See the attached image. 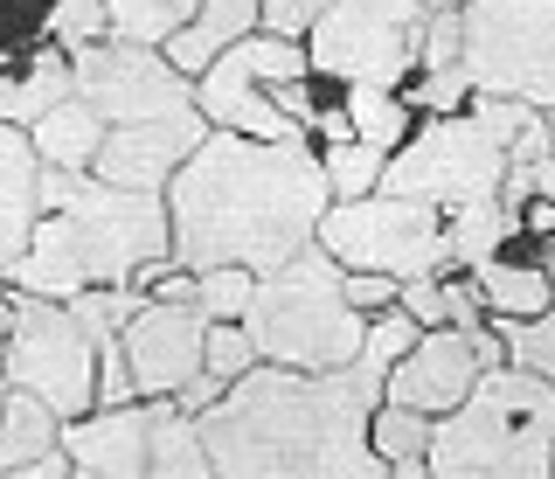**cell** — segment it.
Here are the masks:
<instances>
[{
    "label": "cell",
    "instance_id": "cell-4",
    "mask_svg": "<svg viewBox=\"0 0 555 479\" xmlns=\"http://www.w3.org/2000/svg\"><path fill=\"white\" fill-rule=\"evenodd\" d=\"M216 479H312L320 444V383L299 368L257 362L195 417Z\"/></svg>",
    "mask_w": 555,
    "mask_h": 479
},
{
    "label": "cell",
    "instance_id": "cell-17",
    "mask_svg": "<svg viewBox=\"0 0 555 479\" xmlns=\"http://www.w3.org/2000/svg\"><path fill=\"white\" fill-rule=\"evenodd\" d=\"M465 279L479 285L486 320H534V313H548V306H555V285L542 279V264H534L528 236H514L507 250L479 258L473 271H465Z\"/></svg>",
    "mask_w": 555,
    "mask_h": 479
},
{
    "label": "cell",
    "instance_id": "cell-46",
    "mask_svg": "<svg viewBox=\"0 0 555 479\" xmlns=\"http://www.w3.org/2000/svg\"><path fill=\"white\" fill-rule=\"evenodd\" d=\"M0 397H8V383H0Z\"/></svg>",
    "mask_w": 555,
    "mask_h": 479
},
{
    "label": "cell",
    "instance_id": "cell-8",
    "mask_svg": "<svg viewBox=\"0 0 555 479\" xmlns=\"http://www.w3.org/2000/svg\"><path fill=\"white\" fill-rule=\"evenodd\" d=\"M500 174H507V140L465 105V112L416 118V132L382 167V187L410 195V202H430V209H459V202L500 195Z\"/></svg>",
    "mask_w": 555,
    "mask_h": 479
},
{
    "label": "cell",
    "instance_id": "cell-9",
    "mask_svg": "<svg viewBox=\"0 0 555 479\" xmlns=\"http://www.w3.org/2000/svg\"><path fill=\"white\" fill-rule=\"evenodd\" d=\"M312 63H306V42H292V36H243L230 42L216 63L195 77V112L208 118V132H243V140H271V146H299L306 132L292 126L285 112H278V83H292V77H306ZM312 146V140H306Z\"/></svg>",
    "mask_w": 555,
    "mask_h": 479
},
{
    "label": "cell",
    "instance_id": "cell-12",
    "mask_svg": "<svg viewBox=\"0 0 555 479\" xmlns=\"http://www.w3.org/2000/svg\"><path fill=\"white\" fill-rule=\"evenodd\" d=\"M69 77H77V98L104 126H139V118L195 112V77H181L160 49H146V42L104 36V42L69 56Z\"/></svg>",
    "mask_w": 555,
    "mask_h": 479
},
{
    "label": "cell",
    "instance_id": "cell-26",
    "mask_svg": "<svg viewBox=\"0 0 555 479\" xmlns=\"http://www.w3.org/2000/svg\"><path fill=\"white\" fill-rule=\"evenodd\" d=\"M320 167H326V187H334V202H361L382 187V167H389V153L369 146V140H334L320 146Z\"/></svg>",
    "mask_w": 555,
    "mask_h": 479
},
{
    "label": "cell",
    "instance_id": "cell-32",
    "mask_svg": "<svg viewBox=\"0 0 555 479\" xmlns=\"http://www.w3.org/2000/svg\"><path fill=\"white\" fill-rule=\"evenodd\" d=\"M202 368L216 375V383H236L243 368H257V348H250V334H243V320H208V334H202Z\"/></svg>",
    "mask_w": 555,
    "mask_h": 479
},
{
    "label": "cell",
    "instance_id": "cell-43",
    "mask_svg": "<svg viewBox=\"0 0 555 479\" xmlns=\"http://www.w3.org/2000/svg\"><path fill=\"white\" fill-rule=\"evenodd\" d=\"M69 479H112V472H91V466H69Z\"/></svg>",
    "mask_w": 555,
    "mask_h": 479
},
{
    "label": "cell",
    "instance_id": "cell-29",
    "mask_svg": "<svg viewBox=\"0 0 555 479\" xmlns=\"http://www.w3.org/2000/svg\"><path fill=\"white\" fill-rule=\"evenodd\" d=\"M493 327H500L507 362L514 368H534L555 389V306H548V313H534V320H493Z\"/></svg>",
    "mask_w": 555,
    "mask_h": 479
},
{
    "label": "cell",
    "instance_id": "cell-19",
    "mask_svg": "<svg viewBox=\"0 0 555 479\" xmlns=\"http://www.w3.org/2000/svg\"><path fill=\"white\" fill-rule=\"evenodd\" d=\"M35 181H42V160H35L28 132L0 126V271L28 250V230H35V216H42Z\"/></svg>",
    "mask_w": 555,
    "mask_h": 479
},
{
    "label": "cell",
    "instance_id": "cell-6",
    "mask_svg": "<svg viewBox=\"0 0 555 479\" xmlns=\"http://www.w3.org/2000/svg\"><path fill=\"white\" fill-rule=\"evenodd\" d=\"M459 70L479 98L555 112V0H465Z\"/></svg>",
    "mask_w": 555,
    "mask_h": 479
},
{
    "label": "cell",
    "instance_id": "cell-10",
    "mask_svg": "<svg viewBox=\"0 0 555 479\" xmlns=\"http://www.w3.org/2000/svg\"><path fill=\"white\" fill-rule=\"evenodd\" d=\"M0 383L42 397L56 417L98 410V348L56 299L8 293V340H0Z\"/></svg>",
    "mask_w": 555,
    "mask_h": 479
},
{
    "label": "cell",
    "instance_id": "cell-27",
    "mask_svg": "<svg viewBox=\"0 0 555 479\" xmlns=\"http://www.w3.org/2000/svg\"><path fill=\"white\" fill-rule=\"evenodd\" d=\"M104 14H112V36H118V42L160 49L173 28H188L195 0H104Z\"/></svg>",
    "mask_w": 555,
    "mask_h": 479
},
{
    "label": "cell",
    "instance_id": "cell-38",
    "mask_svg": "<svg viewBox=\"0 0 555 479\" xmlns=\"http://www.w3.org/2000/svg\"><path fill=\"white\" fill-rule=\"evenodd\" d=\"M0 479H69V458H63V444H56V452L28 458V466H14V472H0Z\"/></svg>",
    "mask_w": 555,
    "mask_h": 479
},
{
    "label": "cell",
    "instance_id": "cell-5",
    "mask_svg": "<svg viewBox=\"0 0 555 479\" xmlns=\"http://www.w3.org/2000/svg\"><path fill=\"white\" fill-rule=\"evenodd\" d=\"M243 334H250L257 362L299 368V375H326V368H340V362L361 354L369 320L340 299V264L326 258L320 244H306L299 258H285L278 271H264V279L250 285Z\"/></svg>",
    "mask_w": 555,
    "mask_h": 479
},
{
    "label": "cell",
    "instance_id": "cell-14",
    "mask_svg": "<svg viewBox=\"0 0 555 479\" xmlns=\"http://www.w3.org/2000/svg\"><path fill=\"white\" fill-rule=\"evenodd\" d=\"M202 140H208L202 112H167V118H139V126H104V146H98L91 174L112 181V187H132V195H167L173 167H181Z\"/></svg>",
    "mask_w": 555,
    "mask_h": 479
},
{
    "label": "cell",
    "instance_id": "cell-20",
    "mask_svg": "<svg viewBox=\"0 0 555 479\" xmlns=\"http://www.w3.org/2000/svg\"><path fill=\"white\" fill-rule=\"evenodd\" d=\"M28 146H35L42 167H69V174H83V167L98 160V146H104V118L83 105V98H63L56 112H42L28 126Z\"/></svg>",
    "mask_w": 555,
    "mask_h": 479
},
{
    "label": "cell",
    "instance_id": "cell-21",
    "mask_svg": "<svg viewBox=\"0 0 555 479\" xmlns=\"http://www.w3.org/2000/svg\"><path fill=\"white\" fill-rule=\"evenodd\" d=\"M520 236V216L507 209L500 195L486 202H459V209H444V244H451V271H473L479 258H493V250H507Z\"/></svg>",
    "mask_w": 555,
    "mask_h": 479
},
{
    "label": "cell",
    "instance_id": "cell-28",
    "mask_svg": "<svg viewBox=\"0 0 555 479\" xmlns=\"http://www.w3.org/2000/svg\"><path fill=\"white\" fill-rule=\"evenodd\" d=\"M369 452L382 458V466H396V458H424L430 452V417H424V410H403V403H375Z\"/></svg>",
    "mask_w": 555,
    "mask_h": 479
},
{
    "label": "cell",
    "instance_id": "cell-40",
    "mask_svg": "<svg viewBox=\"0 0 555 479\" xmlns=\"http://www.w3.org/2000/svg\"><path fill=\"white\" fill-rule=\"evenodd\" d=\"M528 250H534V264H542V279L555 285V236H534V244H528Z\"/></svg>",
    "mask_w": 555,
    "mask_h": 479
},
{
    "label": "cell",
    "instance_id": "cell-39",
    "mask_svg": "<svg viewBox=\"0 0 555 479\" xmlns=\"http://www.w3.org/2000/svg\"><path fill=\"white\" fill-rule=\"evenodd\" d=\"M534 202H548V209H555V153H548V160H534Z\"/></svg>",
    "mask_w": 555,
    "mask_h": 479
},
{
    "label": "cell",
    "instance_id": "cell-33",
    "mask_svg": "<svg viewBox=\"0 0 555 479\" xmlns=\"http://www.w3.org/2000/svg\"><path fill=\"white\" fill-rule=\"evenodd\" d=\"M49 8H56V0H0V56L49 42Z\"/></svg>",
    "mask_w": 555,
    "mask_h": 479
},
{
    "label": "cell",
    "instance_id": "cell-22",
    "mask_svg": "<svg viewBox=\"0 0 555 479\" xmlns=\"http://www.w3.org/2000/svg\"><path fill=\"white\" fill-rule=\"evenodd\" d=\"M146 479H216L202 452V431L188 410H173L167 397L153 403V431H146Z\"/></svg>",
    "mask_w": 555,
    "mask_h": 479
},
{
    "label": "cell",
    "instance_id": "cell-25",
    "mask_svg": "<svg viewBox=\"0 0 555 479\" xmlns=\"http://www.w3.org/2000/svg\"><path fill=\"white\" fill-rule=\"evenodd\" d=\"M63 306H69V320L83 327V340H91V348H104V340L126 334V320L146 306V293H139V285H83V293L63 299Z\"/></svg>",
    "mask_w": 555,
    "mask_h": 479
},
{
    "label": "cell",
    "instance_id": "cell-36",
    "mask_svg": "<svg viewBox=\"0 0 555 479\" xmlns=\"http://www.w3.org/2000/svg\"><path fill=\"white\" fill-rule=\"evenodd\" d=\"M340 299L354 306L361 320L389 313V306H396V279H382V271H340Z\"/></svg>",
    "mask_w": 555,
    "mask_h": 479
},
{
    "label": "cell",
    "instance_id": "cell-24",
    "mask_svg": "<svg viewBox=\"0 0 555 479\" xmlns=\"http://www.w3.org/2000/svg\"><path fill=\"white\" fill-rule=\"evenodd\" d=\"M347 132L369 140L382 153H396L416 132V112L403 105V91H382V83H347Z\"/></svg>",
    "mask_w": 555,
    "mask_h": 479
},
{
    "label": "cell",
    "instance_id": "cell-15",
    "mask_svg": "<svg viewBox=\"0 0 555 479\" xmlns=\"http://www.w3.org/2000/svg\"><path fill=\"white\" fill-rule=\"evenodd\" d=\"M479 362H473V340L459 327H424L396 354L389 383H382V403H403V410H424V417H444V410L465 403V389L479 383Z\"/></svg>",
    "mask_w": 555,
    "mask_h": 479
},
{
    "label": "cell",
    "instance_id": "cell-30",
    "mask_svg": "<svg viewBox=\"0 0 555 479\" xmlns=\"http://www.w3.org/2000/svg\"><path fill=\"white\" fill-rule=\"evenodd\" d=\"M250 285H257V271H243V264H208V271H195V293H188V306H195L202 320H243Z\"/></svg>",
    "mask_w": 555,
    "mask_h": 479
},
{
    "label": "cell",
    "instance_id": "cell-11",
    "mask_svg": "<svg viewBox=\"0 0 555 479\" xmlns=\"http://www.w3.org/2000/svg\"><path fill=\"white\" fill-rule=\"evenodd\" d=\"M424 22H430L424 0H334V8L306 28V63L334 83L403 91L410 70H416Z\"/></svg>",
    "mask_w": 555,
    "mask_h": 479
},
{
    "label": "cell",
    "instance_id": "cell-37",
    "mask_svg": "<svg viewBox=\"0 0 555 479\" xmlns=\"http://www.w3.org/2000/svg\"><path fill=\"white\" fill-rule=\"evenodd\" d=\"M216 397H222V383H216V375H208V368H202V375H188V383H181V389H173V397H167V403H173V410H188V417H202V410H208V403H216Z\"/></svg>",
    "mask_w": 555,
    "mask_h": 479
},
{
    "label": "cell",
    "instance_id": "cell-13",
    "mask_svg": "<svg viewBox=\"0 0 555 479\" xmlns=\"http://www.w3.org/2000/svg\"><path fill=\"white\" fill-rule=\"evenodd\" d=\"M202 334H208V320L188 299H146L126 320L118 348H126L139 403H160V397H173V389L188 383V375H202Z\"/></svg>",
    "mask_w": 555,
    "mask_h": 479
},
{
    "label": "cell",
    "instance_id": "cell-41",
    "mask_svg": "<svg viewBox=\"0 0 555 479\" xmlns=\"http://www.w3.org/2000/svg\"><path fill=\"white\" fill-rule=\"evenodd\" d=\"M389 479H430V466H424V458H396Z\"/></svg>",
    "mask_w": 555,
    "mask_h": 479
},
{
    "label": "cell",
    "instance_id": "cell-34",
    "mask_svg": "<svg viewBox=\"0 0 555 479\" xmlns=\"http://www.w3.org/2000/svg\"><path fill=\"white\" fill-rule=\"evenodd\" d=\"M326 8H334V0H257V28H264V36H292V42H306V28L320 22Z\"/></svg>",
    "mask_w": 555,
    "mask_h": 479
},
{
    "label": "cell",
    "instance_id": "cell-42",
    "mask_svg": "<svg viewBox=\"0 0 555 479\" xmlns=\"http://www.w3.org/2000/svg\"><path fill=\"white\" fill-rule=\"evenodd\" d=\"M0 340H8V285H0Z\"/></svg>",
    "mask_w": 555,
    "mask_h": 479
},
{
    "label": "cell",
    "instance_id": "cell-18",
    "mask_svg": "<svg viewBox=\"0 0 555 479\" xmlns=\"http://www.w3.org/2000/svg\"><path fill=\"white\" fill-rule=\"evenodd\" d=\"M243 36H257V0H195L188 28H173V36L160 42V56L181 77H202L208 63H216L230 42H243Z\"/></svg>",
    "mask_w": 555,
    "mask_h": 479
},
{
    "label": "cell",
    "instance_id": "cell-1",
    "mask_svg": "<svg viewBox=\"0 0 555 479\" xmlns=\"http://www.w3.org/2000/svg\"><path fill=\"white\" fill-rule=\"evenodd\" d=\"M326 202L334 187H326L320 146L208 132L167 181V258L181 271L243 264L264 279L312 244Z\"/></svg>",
    "mask_w": 555,
    "mask_h": 479
},
{
    "label": "cell",
    "instance_id": "cell-45",
    "mask_svg": "<svg viewBox=\"0 0 555 479\" xmlns=\"http://www.w3.org/2000/svg\"><path fill=\"white\" fill-rule=\"evenodd\" d=\"M542 118H548V153H555V112H542Z\"/></svg>",
    "mask_w": 555,
    "mask_h": 479
},
{
    "label": "cell",
    "instance_id": "cell-16",
    "mask_svg": "<svg viewBox=\"0 0 555 479\" xmlns=\"http://www.w3.org/2000/svg\"><path fill=\"white\" fill-rule=\"evenodd\" d=\"M146 431H153V403H118V410H83L63 417V458L91 466L112 479H146Z\"/></svg>",
    "mask_w": 555,
    "mask_h": 479
},
{
    "label": "cell",
    "instance_id": "cell-3",
    "mask_svg": "<svg viewBox=\"0 0 555 479\" xmlns=\"http://www.w3.org/2000/svg\"><path fill=\"white\" fill-rule=\"evenodd\" d=\"M430 479H555V389L534 368H486L459 410L430 417Z\"/></svg>",
    "mask_w": 555,
    "mask_h": 479
},
{
    "label": "cell",
    "instance_id": "cell-31",
    "mask_svg": "<svg viewBox=\"0 0 555 479\" xmlns=\"http://www.w3.org/2000/svg\"><path fill=\"white\" fill-rule=\"evenodd\" d=\"M104 36H112L104 0H56V8H49V42H56L63 56H77V49H91Z\"/></svg>",
    "mask_w": 555,
    "mask_h": 479
},
{
    "label": "cell",
    "instance_id": "cell-23",
    "mask_svg": "<svg viewBox=\"0 0 555 479\" xmlns=\"http://www.w3.org/2000/svg\"><path fill=\"white\" fill-rule=\"evenodd\" d=\"M56 438H63V417L42 397H28V389H8V397H0V472L56 452Z\"/></svg>",
    "mask_w": 555,
    "mask_h": 479
},
{
    "label": "cell",
    "instance_id": "cell-44",
    "mask_svg": "<svg viewBox=\"0 0 555 479\" xmlns=\"http://www.w3.org/2000/svg\"><path fill=\"white\" fill-rule=\"evenodd\" d=\"M424 8H465V0H424Z\"/></svg>",
    "mask_w": 555,
    "mask_h": 479
},
{
    "label": "cell",
    "instance_id": "cell-35",
    "mask_svg": "<svg viewBox=\"0 0 555 479\" xmlns=\"http://www.w3.org/2000/svg\"><path fill=\"white\" fill-rule=\"evenodd\" d=\"M118 403H139V389H132L126 348H118V340H104V348H98V410H118Z\"/></svg>",
    "mask_w": 555,
    "mask_h": 479
},
{
    "label": "cell",
    "instance_id": "cell-2",
    "mask_svg": "<svg viewBox=\"0 0 555 479\" xmlns=\"http://www.w3.org/2000/svg\"><path fill=\"white\" fill-rule=\"evenodd\" d=\"M35 216L28 250L0 271L8 293L28 299H77L83 285H126L132 271L167 258V195H132V187L98 181L91 167H42L35 181Z\"/></svg>",
    "mask_w": 555,
    "mask_h": 479
},
{
    "label": "cell",
    "instance_id": "cell-7",
    "mask_svg": "<svg viewBox=\"0 0 555 479\" xmlns=\"http://www.w3.org/2000/svg\"><path fill=\"white\" fill-rule=\"evenodd\" d=\"M312 244L326 250L340 271H382V279H430V271H451V244H444V209L410 195H375L361 202H326Z\"/></svg>",
    "mask_w": 555,
    "mask_h": 479
}]
</instances>
